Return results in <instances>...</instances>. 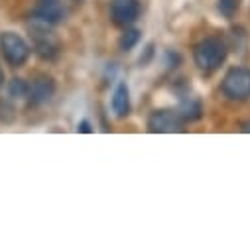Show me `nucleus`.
I'll return each mask as SVG.
<instances>
[{
    "label": "nucleus",
    "instance_id": "obj_1",
    "mask_svg": "<svg viewBox=\"0 0 250 250\" xmlns=\"http://www.w3.org/2000/svg\"><path fill=\"white\" fill-rule=\"evenodd\" d=\"M227 55H229V45L225 43V40L217 36L205 38L193 47V61L197 69L205 75L215 73L227 61Z\"/></svg>",
    "mask_w": 250,
    "mask_h": 250
},
{
    "label": "nucleus",
    "instance_id": "obj_2",
    "mask_svg": "<svg viewBox=\"0 0 250 250\" xmlns=\"http://www.w3.org/2000/svg\"><path fill=\"white\" fill-rule=\"evenodd\" d=\"M0 53L10 67H22L30 59L32 47L30 43L16 32H2L0 34Z\"/></svg>",
    "mask_w": 250,
    "mask_h": 250
},
{
    "label": "nucleus",
    "instance_id": "obj_3",
    "mask_svg": "<svg viewBox=\"0 0 250 250\" xmlns=\"http://www.w3.org/2000/svg\"><path fill=\"white\" fill-rule=\"evenodd\" d=\"M221 91L229 101L244 103L250 99V69L246 67H230L223 81Z\"/></svg>",
    "mask_w": 250,
    "mask_h": 250
},
{
    "label": "nucleus",
    "instance_id": "obj_4",
    "mask_svg": "<svg viewBox=\"0 0 250 250\" xmlns=\"http://www.w3.org/2000/svg\"><path fill=\"white\" fill-rule=\"evenodd\" d=\"M32 43H34V51L38 53V57L45 59V61H53L59 51H61V43L57 40V36L51 32V26L32 20Z\"/></svg>",
    "mask_w": 250,
    "mask_h": 250
},
{
    "label": "nucleus",
    "instance_id": "obj_5",
    "mask_svg": "<svg viewBox=\"0 0 250 250\" xmlns=\"http://www.w3.org/2000/svg\"><path fill=\"white\" fill-rule=\"evenodd\" d=\"M183 120L179 118L177 110H169V108H160L154 110L148 116V132L154 134H173V132H181L183 130Z\"/></svg>",
    "mask_w": 250,
    "mask_h": 250
},
{
    "label": "nucleus",
    "instance_id": "obj_6",
    "mask_svg": "<svg viewBox=\"0 0 250 250\" xmlns=\"http://www.w3.org/2000/svg\"><path fill=\"white\" fill-rule=\"evenodd\" d=\"M140 2L138 0H112L110 2V20L114 26L128 28L140 16Z\"/></svg>",
    "mask_w": 250,
    "mask_h": 250
},
{
    "label": "nucleus",
    "instance_id": "obj_7",
    "mask_svg": "<svg viewBox=\"0 0 250 250\" xmlns=\"http://www.w3.org/2000/svg\"><path fill=\"white\" fill-rule=\"evenodd\" d=\"M65 18V6L61 0H38L32 12V20L43 22L47 26H57Z\"/></svg>",
    "mask_w": 250,
    "mask_h": 250
},
{
    "label": "nucleus",
    "instance_id": "obj_8",
    "mask_svg": "<svg viewBox=\"0 0 250 250\" xmlns=\"http://www.w3.org/2000/svg\"><path fill=\"white\" fill-rule=\"evenodd\" d=\"M53 95H55V81H53V77L38 75L32 81V85L28 87V97L26 99H28V103L32 106H42V104L49 103Z\"/></svg>",
    "mask_w": 250,
    "mask_h": 250
},
{
    "label": "nucleus",
    "instance_id": "obj_9",
    "mask_svg": "<svg viewBox=\"0 0 250 250\" xmlns=\"http://www.w3.org/2000/svg\"><path fill=\"white\" fill-rule=\"evenodd\" d=\"M110 106H112V112L118 116V118H124L130 114V91H128V85L120 81L114 91H112V99H110Z\"/></svg>",
    "mask_w": 250,
    "mask_h": 250
},
{
    "label": "nucleus",
    "instance_id": "obj_10",
    "mask_svg": "<svg viewBox=\"0 0 250 250\" xmlns=\"http://www.w3.org/2000/svg\"><path fill=\"white\" fill-rule=\"evenodd\" d=\"M177 114L183 122H195L203 116V104L195 97H185L177 106Z\"/></svg>",
    "mask_w": 250,
    "mask_h": 250
},
{
    "label": "nucleus",
    "instance_id": "obj_11",
    "mask_svg": "<svg viewBox=\"0 0 250 250\" xmlns=\"http://www.w3.org/2000/svg\"><path fill=\"white\" fill-rule=\"evenodd\" d=\"M138 42H140V30L126 28V32H124L120 36V40H118V45H120L122 51H130V49H134L138 45Z\"/></svg>",
    "mask_w": 250,
    "mask_h": 250
},
{
    "label": "nucleus",
    "instance_id": "obj_12",
    "mask_svg": "<svg viewBox=\"0 0 250 250\" xmlns=\"http://www.w3.org/2000/svg\"><path fill=\"white\" fill-rule=\"evenodd\" d=\"M238 8H240V0H219V2H217V10L227 20L234 18V14L238 12Z\"/></svg>",
    "mask_w": 250,
    "mask_h": 250
},
{
    "label": "nucleus",
    "instance_id": "obj_13",
    "mask_svg": "<svg viewBox=\"0 0 250 250\" xmlns=\"http://www.w3.org/2000/svg\"><path fill=\"white\" fill-rule=\"evenodd\" d=\"M28 83L24 79H12L8 85V95L12 99H26L28 97Z\"/></svg>",
    "mask_w": 250,
    "mask_h": 250
},
{
    "label": "nucleus",
    "instance_id": "obj_14",
    "mask_svg": "<svg viewBox=\"0 0 250 250\" xmlns=\"http://www.w3.org/2000/svg\"><path fill=\"white\" fill-rule=\"evenodd\" d=\"M77 132H85V134L93 132V128H91V124H89V120H81V122L77 124Z\"/></svg>",
    "mask_w": 250,
    "mask_h": 250
},
{
    "label": "nucleus",
    "instance_id": "obj_15",
    "mask_svg": "<svg viewBox=\"0 0 250 250\" xmlns=\"http://www.w3.org/2000/svg\"><path fill=\"white\" fill-rule=\"evenodd\" d=\"M240 130H242V132H246V134H250V120L242 122V126H240Z\"/></svg>",
    "mask_w": 250,
    "mask_h": 250
},
{
    "label": "nucleus",
    "instance_id": "obj_16",
    "mask_svg": "<svg viewBox=\"0 0 250 250\" xmlns=\"http://www.w3.org/2000/svg\"><path fill=\"white\" fill-rule=\"evenodd\" d=\"M2 83H4V73H2V69H0V87H2Z\"/></svg>",
    "mask_w": 250,
    "mask_h": 250
},
{
    "label": "nucleus",
    "instance_id": "obj_17",
    "mask_svg": "<svg viewBox=\"0 0 250 250\" xmlns=\"http://www.w3.org/2000/svg\"><path fill=\"white\" fill-rule=\"evenodd\" d=\"M77 2H79V0H77Z\"/></svg>",
    "mask_w": 250,
    "mask_h": 250
}]
</instances>
